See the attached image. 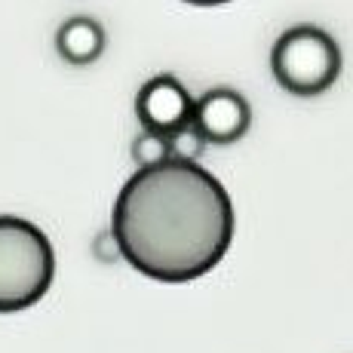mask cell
Here are the masks:
<instances>
[{
  "mask_svg": "<svg viewBox=\"0 0 353 353\" xmlns=\"http://www.w3.org/2000/svg\"><path fill=\"white\" fill-rule=\"evenodd\" d=\"M135 114H139L145 132L154 135H175L191 126L194 120V99L172 74L151 77L135 96Z\"/></svg>",
  "mask_w": 353,
  "mask_h": 353,
  "instance_id": "277c9868",
  "label": "cell"
},
{
  "mask_svg": "<svg viewBox=\"0 0 353 353\" xmlns=\"http://www.w3.org/2000/svg\"><path fill=\"white\" fill-rule=\"evenodd\" d=\"M185 3H194V6H219V3H230V0H185Z\"/></svg>",
  "mask_w": 353,
  "mask_h": 353,
  "instance_id": "9c48e42d",
  "label": "cell"
},
{
  "mask_svg": "<svg viewBox=\"0 0 353 353\" xmlns=\"http://www.w3.org/2000/svg\"><path fill=\"white\" fill-rule=\"evenodd\" d=\"M252 123V108L236 90L228 86H215V90L203 92L194 101V120L191 126L200 132L203 141L212 145H234L249 132Z\"/></svg>",
  "mask_w": 353,
  "mask_h": 353,
  "instance_id": "5b68a950",
  "label": "cell"
},
{
  "mask_svg": "<svg viewBox=\"0 0 353 353\" xmlns=\"http://www.w3.org/2000/svg\"><path fill=\"white\" fill-rule=\"evenodd\" d=\"M105 28L92 16H71L56 31V52L74 68H86L99 62L105 52Z\"/></svg>",
  "mask_w": 353,
  "mask_h": 353,
  "instance_id": "8992f818",
  "label": "cell"
},
{
  "mask_svg": "<svg viewBox=\"0 0 353 353\" xmlns=\"http://www.w3.org/2000/svg\"><path fill=\"white\" fill-rule=\"evenodd\" d=\"M236 215L230 194L194 160L139 166L120 188L111 230L120 255L160 283H188L228 255Z\"/></svg>",
  "mask_w": 353,
  "mask_h": 353,
  "instance_id": "6da1fadb",
  "label": "cell"
},
{
  "mask_svg": "<svg viewBox=\"0 0 353 353\" xmlns=\"http://www.w3.org/2000/svg\"><path fill=\"white\" fill-rule=\"evenodd\" d=\"M132 157L139 166H154L163 160H175L172 157V141L169 135H154V132H141L132 145Z\"/></svg>",
  "mask_w": 353,
  "mask_h": 353,
  "instance_id": "52a82bcc",
  "label": "cell"
},
{
  "mask_svg": "<svg viewBox=\"0 0 353 353\" xmlns=\"http://www.w3.org/2000/svg\"><path fill=\"white\" fill-rule=\"evenodd\" d=\"M270 68L292 96H323L341 74V46L316 25H295L276 37Z\"/></svg>",
  "mask_w": 353,
  "mask_h": 353,
  "instance_id": "3957f363",
  "label": "cell"
},
{
  "mask_svg": "<svg viewBox=\"0 0 353 353\" xmlns=\"http://www.w3.org/2000/svg\"><path fill=\"white\" fill-rule=\"evenodd\" d=\"M56 252L50 236L28 219L0 215V314H19L50 292Z\"/></svg>",
  "mask_w": 353,
  "mask_h": 353,
  "instance_id": "7a4b0ae2",
  "label": "cell"
},
{
  "mask_svg": "<svg viewBox=\"0 0 353 353\" xmlns=\"http://www.w3.org/2000/svg\"><path fill=\"white\" fill-rule=\"evenodd\" d=\"M169 141H172V157L175 160H194L203 154V148H206V141L200 139V132H196L194 126H188V129H181V132H175V135H169Z\"/></svg>",
  "mask_w": 353,
  "mask_h": 353,
  "instance_id": "ba28073f",
  "label": "cell"
}]
</instances>
